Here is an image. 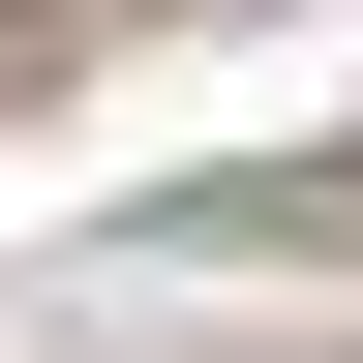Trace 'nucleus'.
I'll return each mask as SVG.
<instances>
[{
    "label": "nucleus",
    "instance_id": "nucleus-1",
    "mask_svg": "<svg viewBox=\"0 0 363 363\" xmlns=\"http://www.w3.org/2000/svg\"><path fill=\"white\" fill-rule=\"evenodd\" d=\"M30 61H61V0H0V91H30Z\"/></svg>",
    "mask_w": 363,
    "mask_h": 363
}]
</instances>
